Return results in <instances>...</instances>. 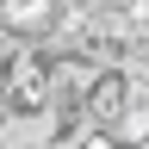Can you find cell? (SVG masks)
<instances>
[{"label": "cell", "mask_w": 149, "mask_h": 149, "mask_svg": "<svg viewBox=\"0 0 149 149\" xmlns=\"http://www.w3.org/2000/svg\"><path fill=\"white\" fill-rule=\"evenodd\" d=\"M124 100H130V68H100L93 74V87L81 93V112L93 130H112L124 118Z\"/></svg>", "instance_id": "1"}, {"label": "cell", "mask_w": 149, "mask_h": 149, "mask_svg": "<svg viewBox=\"0 0 149 149\" xmlns=\"http://www.w3.org/2000/svg\"><path fill=\"white\" fill-rule=\"evenodd\" d=\"M56 0H0V31L19 37V44H44L56 31Z\"/></svg>", "instance_id": "2"}]
</instances>
